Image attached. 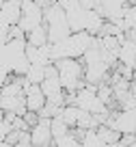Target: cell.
Wrapping results in <instances>:
<instances>
[{
    "label": "cell",
    "mask_w": 136,
    "mask_h": 147,
    "mask_svg": "<svg viewBox=\"0 0 136 147\" xmlns=\"http://www.w3.org/2000/svg\"><path fill=\"white\" fill-rule=\"evenodd\" d=\"M50 123H52V119L41 117L39 123H35V125L30 128L32 145H35V147H52V145H54V134H52Z\"/></svg>",
    "instance_id": "cell-1"
},
{
    "label": "cell",
    "mask_w": 136,
    "mask_h": 147,
    "mask_svg": "<svg viewBox=\"0 0 136 147\" xmlns=\"http://www.w3.org/2000/svg\"><path fill=\"white\" fill-rule=\"evenodd\" d=\"M22 2L24 0H2V7H0V22L15 26L20 24L24 11H22Z\"/></svg>",
    "instance_id": "cell-2"
},
{
    "label": "cell",
    "mask_w": 136,
    "mask_h": 147,
    "mask_svg": "<svg viewBox=\"0 0 136 147\" xmlns=\"http://www.w3.org/2000/svg\"><path fill=\"white\" fill-rule=\"evenodd\" d=\"M24 89H26V108L28 110H37V113H39V110L48 104V97H45L41 84H32V82H28V80H26Z\"/></svg>",
    "instance_id": "cell-3"
},
{
    "label": "cell",
    "mask_w": 136,
    "mask_h": 147,
    "mask_svg": "<svg viewBox=\"0 0 136 147\" xmlns=\"http://www.w3.org/2000/svg\"><path fill=\"white\" fill-rule=\"evenodd\" d=\"M104 24H106V18H104V15H102L97 9H86V24H84V30L93 32V35H102Z\"/></svg>",
    "instance_id": "cell-4"
},
{
    "label": "cell",
    "mask_w": 136,
    "mask_h": 147,
    "mask_svg": "<svg viewBox=\"0 0 136 147\" xmlns=\"http://www.w3.org/2000/svg\"><path fill=\"white\" fill-rule=\"evenodd\" d=\"M26 41L30 46H48L50 43V35H48V26L45 24H39L32 30L26 32Z\"/></svg>",
    "instance_id": "cell-5"
},
{
    "label": "cell",
    "mask_w": 136,
    "mask_h": 147,
    "mask_svg": "<svg viewBox=\"0 0 136 147\" xmlns=\"http://www.w3.org/2000/svg\"><path fill=\"white\" fill-rule=\"evenodd\" d=\"M67 20H69V26L71 30H84V24H86V9H82L80 5L73 7V9L67 11Z\"/></svg>",
    "instance_id": "cell-6"
},
{
    "label": "cell",
    "mask_w": 136,
    "mask_h": 147,
    "mask_svg": "<svg viewBox=\"0 0 136 147\" xmlns=\"http://www.w3.org/2000/svg\"><path fill=\"white\" fill-rule=\"evenodd\" d=\"M71 26H69V22L65 24H52V26H48V35H50V43H59V41H65L69 35H71Z\"/></svg>",
    "instance_id": "cell-7"
},
{
    "label": "cell",
    "mask_w": 136,
    "mask_h": 147,
    "mask_svg": "<svg viewBox=\"0 0 136 147\" xmlns=\"http://www.w3.org/2000/svg\"><path fill=\"white\" fill-rule=\"evenodd\" d=\"M97 132H100L104 145H119V141H121V136H123L119 130H114L112 125H108V123H100L97 125Z\"/></svg>",
    "instance_id": "cell-8"
},
{
    "label": "cell",
    "mask_w": 136,
    "mask_h": 147,
    "mask_svg": "<svg viewBox=\"0 0 136 147\" xmlns=\"http://www.w3.org/2000/svg\"><path fill=\"white\" fill-rule=\"evenodd\" d=\"M80 115H82V108H80L78 104H65L63 108H61V117H63V119L67 121L71 128H76V125H78Z\"/></svg>",
    "instance_id": "cell-9"
},
{
    "label": "cell",
    "mask_w": 136,
    "mask_h": 147,
    "mask_svg": "<svg viewBox=\"0 0 136 147\" xmlns=\"http://www.w3.org/2000/svg\"><path fill=\"white\" fill-rule=\"evenodd\" d=\"M26 80L32 84H41L45 80V65H39V63H30L26 71Z\"/></svg>",
    "instance_id": "cell-10"
},
{
    "label": "cell",
    "mask_w": 136,
    "mask_h": 147,
    "mask_svg": "<svg viewBox=\"0 0 136 147\" xmlns=\"http://www.w3.org/2000/svg\"><path fill=\"white\" fill-rule=\"evenodd\" d=\"M82 147H106L100 132H97V128L84 130V134H82Z\"/></svg>",
    "instance_id": "cell-11"
},
{
    "label": "cell",
    "mask_w": 136,
    "mask_h": 147,
    "mask_svg": "<svg viewBox=\"0 0 136 147\" xmlns=\"http://www.w3.org/2000/svg\"><path fill=\"white\" fill-rule=\"evenodd\" d=\"M50 128H52V134H54V138H61V136H65V134L71 132V125H69V123H67V121H65L61 115L52 117Z\"/></svg>",
    "instance_id": "cell-12"
},
{
    "label": "cell",
    "mask_w": 136,
    "mask_h": 147,
    "mask_svg": "<svg viewBox=\"0 0 136 147\" xmlns=\"http://www.w3.org/2000/svg\"><path fill=\"white\" fill-rule=\"evenodd\" d=\"M54 147H82V143H80V138L76 136V132H73V128H71L69 134H65V136H61V138H54Z\"/></svg>",
    "instance_id": "cell-13"
},
{
    "label": "cell",
    "mask_w": 136,
    "mask_h": 147,
    "mask_svg": "<svg viewBox=\"0 0 136 147\" xmlns=\"http://www.w3.org/2000/svg\"><path fill=\"white\" fill-rule=\"evenodd\" d=\"M18 147H35V145H32L30 130H24V132H22V136H20V141H18Z\"/></svg>",
    "instance_id": "cell-14"
},
{
    "label": "cell",
    "mask_w": 136,
    "mask_h": 147,
    "mask_svg": "<svg viewBox=\"0 0 136 147\" xmlns=\"http://www.w3.org/2000/svg\"><path fill=\"white\" fill-rule=\"evenodd\" d=\"M119 145H136V134H123Z\"/></svg>",
    "instance_id": "cell-15"
},
{
    "label": "cell",
    "mask_w": 136,
    "mask_h": 147,
    "mask_svg": "<svg viewBox=\"0 0 136 147\" xmlns=\"http://www.w3.org/2000/svg\"><path fill=\"white\" fill-rule=\"evenodd\" d=\"M78 2L82 9H97V5H100V0H78Z\"/></svg>",
    "instance_id": "cell-16"
},
{
    "label": "cell",
    "mask_w": 136,
    "mask_h": 147,
    "mask_svg": "<svg viewBox=\"0 0 136 147\" xmlns=\"http://www.w3.org/2000/svg\"><path fill=\"white\" fill-rule=\"evenodd\" d=\"M134 74H136V59H134Z\"/></svg>",
    "instance_id": "cell-17"
}]
</instances>
